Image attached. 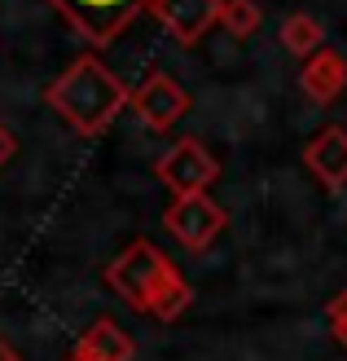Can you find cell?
<instances>
[{
	"label": "cell",
	"instance_id": "6",
	"mask_svg": "<svg viewBox=\"0 0 347 361\" xmlns=\"http://www.w3.org/2000/svg\"><path fill=\"white\" fill-rule=\"evenodd\" d=\"M58 5L75 18V27L84 31V35H93L97 44H106L111 35L132 18L145 0H58Z\"/></svg>",
	"mask_w": 347,
	"mask_h": 361
},
{
	"label": "cell",
	"instance_id": "4",
	"mask_svg": "<svg viewBox=\"0 0 347 361\" xmlns=\"http://www.w3.org/2000/svg\"><path fill=\"white\" fill-rule=\"evenodd\" d=\"M154 172L168 180V190H176V194H203L211 180L220 176V164L203 150V141L185 137V141H176V146L158 159Z\"/></svg>",
	"mask_w": 347,
	"mask_h": 361
},
{
	"label": "cell",
	"instance_id": "2",
	"mask_svg": "<svg viewBox=\"0 0 347 361\" xmlns=\"http://www.w3.org/2000/svg\"><path fill=\"white\" fill-rule=\"evenodd\" d=\"M123 84L106 71L97 58H80L66 75L49 88V106L58 111L66 123H75L80 133H101L115 119V111L123 106Z\"/></svg>",
	"mask_w": 347,
	"mask_h": 361
},
{
	"label": "cell",
	"instance_id": "16",
	"mask_svg": "<svg viewBox=\"0 0 347 361\" xmlns=\"http://www.w3.org/2000/svg\"><path fill=\"white\" fill-rule=\"evenodd\" d=\"M66 361H84V357H75V353H70V357H66Z\"/></svg>",
	"mask_w": 347,
	"mask_h": 361
},
{
	"label": "cell",
	"instance_id": "10",
	"mask_svg": "<svg viewBox=\"0 0 347 361\" xmlns=\"http://www.w3.org/2000/svg\"><path fill=\"white\" fill-rule=\"evenodd\" d=\"M299 84H303V93L313 97L317 106H330V102H339L347 93V62L339 58V53L321 49V53H313V58L303 62Z\"/></svg>",
	"mask_w": 347,
	"mask_h": 361
},
{
	"label": "cell",
	"instance_id": "13",
	"mask_svg": "<svg viewBox=\"0 0 347 361\" xmlns=\"http://www.w3.org/2000/svg\"><path fill=\"white\" fill-rule=\"evenodd\" d=\"M325 322H330V335L347 348V291H339L330 304H325Z\"/></svg>",
	"mask_w": 347,
	"mask_h": 361
},
{
	"label": "cell",
	"instance_id": "15",
	"mask_svg": "<svg viewBox=\"0 0 347 361\" xmlns=\"http://www.w3.org/2000/svg\"><path fill=\"white\" fill-rule=\"evenodd\" d=\"M0 361H18V348L9 344V339H0Z\"/></svg>",
	"mask_w": 347,
	"mask_h": 361
},
{
	"label": "cell",
	"instance_id": "3",
	"mask_svg": "<svg viewBox=\"0 0 347 361\" xmlns=\"http://www.w3.org/2000/svg\"><path fill=\"white\" fill-rule=\"evenodd\" d=\"M163 225L176 233L180 247L203 251V247H211L215 233L225 229V207L215 203V198H207V194H176V203L168 207Z\"/></svg>",
	"mask_w": 347,
	"mask_h": 361
},
{
	"label": "cell",
	"instance_id": "14",
	"mask_svg": "<svg viewBox=\"0 0 347 361\" xmlns=\"http://www.w3.org/2000/svg\"><path fill=\"white\" fill-rule=\"evenodd\" d=\"M13 146H18V141H13V133L5 128V123H0V168H5L9 159H13Z\"/></svg>",
	"mask_w": 347,
	"mask_h": 361
},
{
	"label": "cell",
	"instance_id": "9",
	"mask_svg": "<svg viewBox=\"0 0 347 361\" xmlns=\"http://www.w3.org/2000/svg\"><path fill=\"white\" fill-rule=\"evenodd\" d=\"M70 353L84 357V361H132L137 344H132V335H127L115 317H97L93 326L80 335V344Z\"/></svg>",
	"mask_w": 347,
	"mask_h": 361
},
{
	"label": "cell",
	"instance_id": "5",
	"mask_svg": "<svg viewBox=\"0 0 347 361\" xmlns=\"http://www.w3.org/2000/svg\"><path fill=\"white\" fill-rule=\"evenodd\" d=\"M132 106H137V115H141L145 128L163 133V128H172V123L189 111V97H185V88H180L172 75L154 71V75L132 93Z\"/></svg>",
	"mask_w": 347,
	"mask_h": 361
},
{
	"label": "cell",
	"instance_id": "1",
	"mask_svg": "<svg viewBox=\"0 0 347 361\" xmlns=\"http://www.w3.org/2000/svg\"><path fill=\"white\" fill-rule=\"evenodd\" d=\"M106 282L123 304H132L137 313L158 322H176L194 300L189 282L176 274L172 260L154 243H132L127 251H119L115 264L106 269Z\"/></svg>",
	"mask_w": 347,
	"mask_h": 361
},
{
	"label": "cell",
	"instance_id": "12",
	"mask_svg": "<svg viewBox=\"0 0 347 361\" xmlns=\"http://www.w3.org/2000/svg\"><path fill=\"white\" fill-rule=\"evenodd\" d=\"M220 13H225V23H229L237 35H251L255 27H260V13H255L251 0H233V5H229V9H220Z\"/></svg>",
	"mask_w": 347,
	"mask_h": 361
},
{
	"label": "cell",
	"instance_id": "8",
	"mask_svg": "<svg viewBox=\"0 0 347 361\" xmlns=\"http://www.w3.org/2000/svg\"><path fill=\"white\" fill-rule=\"evenodd\" d=\"M158 18L176 40H203L207 27L220 18V0H158Z\"/></svg>",
	"mask_w": 347,
	"mask_h": 361
},
{
	"label": "cell",
	"instance_id": "7",
	"mask_svg": "<svg viewBox=\"0 0 347 361\" xmlns=\"http://www.w3.org/2000/svg\"><path fill=\"white\" fill-rule=\"evenodd\" d=\"M303 159L330 190H343L347 185V128H339V123L321 128L313 141H308Z\"/></svg>",
	"mask_w": 347,
	"mask_h": 361
},
{
	"label": "cell",
	"instance_id": "11",
	"mask_svg": "<svg viewBox=\"0 0 347 361\" xmlns=\"http://www.w3.org/2000/svg\"><path fill=\"white\" fill-rule=\"evenodd\" d=\"M282 40H286V49H290V53H299V58H308V53H317V44H321V23H313V18L295 13V18L286 23Z\"/></svg>",
	"mask_w": 347,
	"mask_h": 361
}]
</instances>
